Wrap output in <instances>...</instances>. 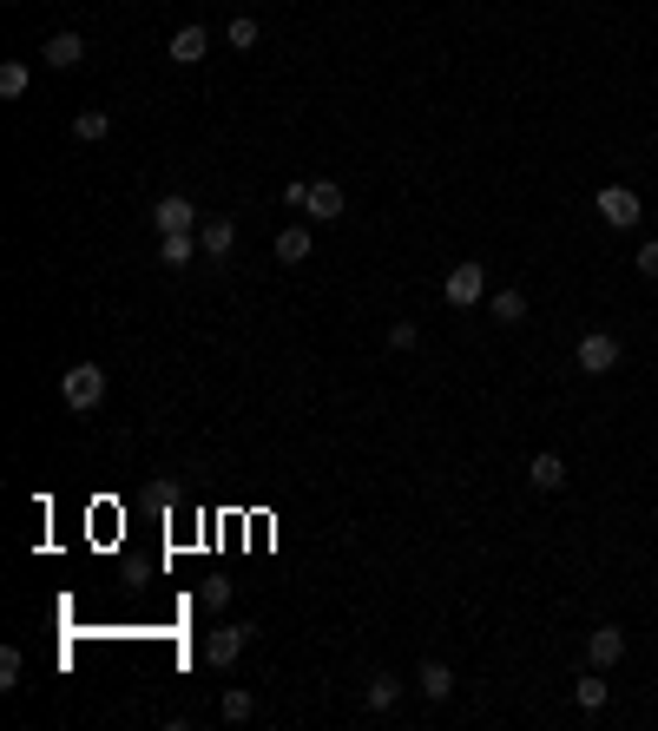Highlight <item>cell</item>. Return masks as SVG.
Masks as SVG:
<instances>
[{
	"label": "cell",
	"mask_w": 658,
	"mask_h": 731,
	"mask_svg": "<svg viewBox=\"0 0 658 731\" xmlns=\"http://www.w3.org/2000/svg\"><path fill=\"white\" fill-rule=\"evenodd\" d=\"M60 396H66V409H73V415H93L99 402H106V369L73 363V369L60 376Z\"/></svg>",
	"instance_id": "1"
},
{
	"label": "cell",
	"mask_w": 658,
	"mask_h": 731,
	"mask_svg": "<svg viewBox=\"0 0 658 731\" xmlns=\"http://www.w3.org/2000/svg\"><path fill=\"white\" fill-rule=\"evenodd\" d=\"M573 369H580V376H606V369H619V336L586 330L580 350H573Z\"/></svg>",
	"instance_id": "2"
},
{
	"label": "cell",
	"mask_w": 658,
	"mask_h": 731,
	"mask_svg": "<svg viewBox=\"0 0 658 731\" xmlns=\"http://www.w3.org/2000/svg\"><path fill=\"white\" fill-rule=\"evenodd\" d=\"M441 297L455 303V310H474L487 297V264H455V271L441 277Z\"/></svg>",
	"instance_id": "3"
},
{
	"label": "cell",
	"mask_w": 658,
	"mask_h": 731,
	"mask_svg": "<svg viewBox=\"0 0 658 731\" xmlns=\"http://www.w3.org/2000/svg\"><path fill=\"white\" fill-rule=\"evenodd\" d=\"M152 231L158 238H172V231H198V205H191L185 191H165L152 205Z\"/></svg>",
	"instance_id": "4"
},
{
	"label": "cell",
	"mask_w": 658,
	"mask_h": 731,
	"mask_svg": "<svg viewBox=\"0 0 658 731\" xmlns=\"http://www.w3.org/2000/svg\"><path fill=\"white\" fill-rule=\"evenodd\" d=\"M343 211H349V198H343L336 178H316V185L303 191V218H310V224H336Z\"/></svg>",
	"instance_id": "5"
},
{
	"label": "cell",
	"mask_w": 658,
	"mask_h": 731,
	"mask_svg": "<svg viewBox=\"0 0 658 731\" xmlns=\"http://www.w3.org/2000/svg\"><path fill=\"white\" fill-rule=\"evenodd\" d=\"M593 211L612 224V231H632V224H639V198H632L626 185H606V191L593 198Z\"/></svg>",
	"instance_id": "6"
},
{
	"label": "cell",
	"mask_w": 658,
	"mask_h": 731,
	"mask_svg": "<svg viewBox=\"0 0 658 731\" xmlns=\"http://www.w3.org/2000/svg\"><path fill=\"white\" fill-rule=\"evenodd\" d=\"M244 646H251V626H218V633L204 639V659L224 672V666H237V652H244Z\"/></svg>",
	"instance_id": "7"
},
{
	"label": "cell",
	"mask_w": 658,
	"mask_h": 731,
	"mask_svg": "<svg viewBox=\"0 0 658 731\" xmlns=\"http://www.w3.org/2000/svg\"><path fill=\"white\" fill-rule=\"evenodd\" d=\"M277 264H310V251H316V238H310V224H283L277 231Z\"/></svg>",
	"instance_id": "8"
},
{
	"label": "cell",
	"mask_w": 658,
	"mask_h": 731,
	"mask_svg": "<svg viewBox=\"0 0 658 731\" xmlns=\"http://www.w3.org/2000/svg\"><path fill=\"white\" fill-rule=\"evenodd\" d=\"M586 659H593L599 672L619 666V659H626V633H619V626H593V639H586Z\"/></svg>",
	"instance_id": "9"
},
{
	"label": "cell",
	"mask_w": 658,
	"mask_h": 731,
	"mask_svg": "<svg viewBox=\"0 0 658 731\" xmlns=\"http://www.w3.org/2000/svg\"><path fill=\"white\" fill-rule=\"evenodd\" d=\"M40 60H47L53 73H73V66L86 60V40H79V33H53L47 47H40Z\"/></svg>",
	"instance_id": "10"
},
{
	"label": "cell",
	"mask_w": 658,
	"mask_h": 731,
	"mask_svg": "<svg viewBox=\"0 0 658 731\" xmlns=\"http://www.w3.org/2000/svg\"><path fill=\"white\" fill-rule=\"evenodd\" d=\"M527 481H533L540 494H560V488H566V461L553 455V448H540V455L527 461Z\"/></svg>",
	"instance_id": "11"
},
{
	"label": "cell",
	"mask_w": 658,
	"mask_h": 731,
	"mask_svg": "<svg viewBox=\"0 0 658 731\" xmlns=\"http://www.w3.org/2000/svg\"><path fill=\"white\" fill-rule=\"evenodd\" d=\"M165 53H172L178 66H198L204 53H211V33H204V27H178V33H172V47H165Z\"/></svg>",
	"instance_id": "12"
},
{
	"label": "cell",
	"mask_w": 658,
	"mask_h": 731,
	"mask_svg": "<svg viewBox=\"0 0 658 731\" xmlns=\"http://www.w3.org/2000/svg\"><path fill=\"white\" fill-rule=\"evenodd\" d=\"M198 244H204V257H231L237 224H231V218H204V224H198Z\"/></svg>",
	"instance_id": "13"
},
{
	"label": "cell",
	"mask_w": 658,
	"mask_h": 731,
	"mask_svg": "<svg viewBox=\"0 0 658 731\" xmlns=\"http://www.w3.org/2000/svg\"><path fill=\"white\" fill-rule=\"evenodd\" d=\"M415 692H422V699H448V692H455V672H448V666H441V659H428V666L422 672H415Z\"/></svg>",
	"instance_id": "14"
},
{
	"label": "cell",
	"mask_w": 658,
	"mask_h": 731,
	"mask_svg": "<svg viewBox=\"0 0 658 731\" xmlns=\"http://www.w3.org/2000/svg\"><path fill=\"white\" fill-rule=\"evenodd\" d=\"M204 244H198V231H172V238H158V264H191V257H198Z\"/></svg>",
	"instance_id": "15"
},
{
	"label": "cell",
	"mask_w": 658,
	"mask_h": 731,
	"mask_svg": "<svg viewBox=\"0 0 658 731\" xmlns=\"http://www.w3.org/2000/svg\"><path fill=\"white\" fill-rule=\"evenodd\" d=\"M487 317L494 323H527V297H520V290H494V297H487Z\"/></svg>",
	"instance_id": "16"
},
{
	"label": "cell",
	"mask_w": 658,
	"mask_h": 731,
	"mask_svg": "<svg viewBox=\"0 0 658 731\" xmlns=\"http://www.w3.org/2000/svg\"><path fill=\"white\" fill-rule=\"evenodd\" d=\"M395 699H402V679H395V672H376V679H369V692H362V705H369V712H389Z\"/></svg>",
	"instance_id": "17"
},
{
	"label": "cell",
	"mask_w": 658,
	"mask_h": 731,
	"mask_svg": "<svg viewBox=\"0 0 658 731\" xmlns=\"http://www.w3.org/2000/svg\"><path fill=\"white\" fill-rule=\"evenodd\" d=\"M27 86H33L27 60H0V99H27Z\"/></svg>",
	"instance_id": "18"
},
{
	"label": "cell",
	"mask_w": 658,
	"mask_h": 731,
	"mask_svg": "<svg viewBox=\"0 0 658 731\" xmlns=\"http://www.w3.org/2000/svg\"><path fill=\"white\" fill-rule=\"evenodd\" d=\"M106 132H112V112H79V119H73V139H86V145H99V139H106Z\"/></svg>",
	"instance_id": "19"
},
{
	"label": "cell",
	"mask_w": 658,
	"mask_h": 731,
	"mask_svg": "<svg viewBox=\"0 0 658 731\" xmlns=\"http://www.w3.org/2000/svg\"><path fill=\"white\" fill-rule=\"evenodd\" d=\"M573 699H580V712H599V705H606V679H599V666L586 672V679H573Z\"/></svg>",
	"instance_id": "20"
},
{
	"label": "cell",
	"mask_w": 658,
	"mask_h": 731,
	"mask_svg": "<svg viewBox=\"0 0 658 731\" xmlns=\"http://www.w3.org/2000/svg\"><path fill=\"white\" fill-rule=\"evenodd\" d=\"M20 672H27L20 646H0V692H20Z\"/></svg>",
	"instance_id": "21"
},
{
	"label": "cell",
	"mask_w": 658,
	"mask_h": 731,
	"mask_svg": "<svg viewBox=\"0 0 658 731\" xmlns=\"http://www.w3.org/2000/svg\"><path fill=\"white\" fill-rule=\"evenodd\" d=\"M224 40H231V47H244V53H251V47H257V40H264V27H257V20H251V14H237V20H231V27H224Z\"/></svg>",
	"instance_id": "22"
},
{
	"label": "cell",
	"mask_w": 658,
	"mask_h": 731,
	"mask_svg": "<svg viewBox=\"0 0 658 731\" xmlns=\"http://www.w3.org/2000/svg\"><path fill=\"white\" fill-rule=\"evenodd\" d=\"M218 712L231 718V725H244V718L257 712V699H251V692H244V685H231V692H224V705H218Z\"/></svg>",
	"instance_id": "23"
},
{
	"label": "cell",
	"mask_w": 658,
	"mask_h": 731,
	"mask_svg": "<svg viewBox=\"0 0 658 731\" xmlns=\"http://www.w3.org/2000/svg\"><path fill=\"white\" fill-rule=\"evenodd\" d=\"M198 600L211 606V613H224V606H231V580H204V587H198Z\"/></svg>",
	"instance_id": "24"
},
{
	"label": "cell",
	"mask_w": 658,
	"mask_h": 731,
	"mask_svg": "<svg viewBox=\"0 0 658 731\" xmlns=\"http://www.w3.org/2000/svg\"><path fill=\"white\" fill-rule=\"evenodd\" d=\"M389 343H395V350H415V343H422V330H415V323H389Z\"/></svg>",
	"instance_id": "25"
},
{
	"label": "cell",
	"mask_w": 658,
	"mask_h": 731,
	"mask_svg": "<svg viewBox=\"0 0 658 731\" xmlns=\"http://www.w3.org/2000/svg\"><path fill=\"white\" fill-rule=\"evenodd\" d=\"M639 277H658V238L639 244Z\"/></svg>",
	"instance_id": "26"
},
{
	"label": "cell",
	"mask_w": 658,
	"mask_h": 731,
	"mask_svg": "<svg viewBox=\"0 0 658 731\" xmlns=\"http://www.w3.org/2000/svg\"><path fill=\"white\" fill-rule=\"evenodd\" d=\"M7 7H14V0H7Z\"/></svg>",
	"instance_id": "27"
}]
</instances>
